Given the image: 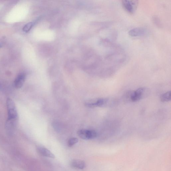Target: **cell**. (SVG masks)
Listing matches in <instances>:
<instances>
[{
    "label": "cell",
    "instance_id": "cell-7",
    "mask_svg": "<svg viewBox=\"0 0 171 171\" xmlns=\"http://www.w3.org/2000/svg\"><path fill=\"white\" fill-rule=\"evenodd\" d=\"M26 78V75L24 73L19 74L15 80L14 82V86L16 89H20L23 86Z\"/></svg>",
    "mask_w": 171,
    "mask_h": 171
},
{
    "label": "cell",
    "instance_id": "cell-4",
    "mask_svg": "<svg viewBox=\"0 0 171 171\" xmlns=\"http://www.w3.org/2000/svg\"><path fill=\"white\" fill-rule=\"evenodd\" d=\"M77 134L80 138L84 140H92L97 136V133L93 130L81 129L78 131Z\"/></svg>",
    "mask_w": 171,
    "mask_h": 171
},
{
    "label": "cell",
    "instance_id": "cell-8",
    "mask_svg": "<svg viewBox=\"0 0 171 171\" xmlns=\"http://www.w3.org/2000/svg\"><path fill=\"white\" fill-rule=\"evenodd\" d=\"M38 152L40 155L49 158H55V156L50 150L42 146L38 147L37 148Z\"/></svg>",
    "mask_w": 171,
    "mask_h": 171
},
{
    "label": "cell",
    "instance_id": "cell-11",
    "mask_svg": "<svg viewBox=\"0 0 171 171\" xmlns=\"http://www.w3.org/2000/svg\"><path fill=\"white\" fill-rule=\"evenodd\" d=\"M160 100L162 102H168L171 100V91L166 92L162 94L160 97Z\"/></svg>",
    "mask_w": 171,
    "mask_h": 171
},
{
    "label": "cell",
    "instance_id": "cell-9",
    "mask_svg": "<svg viewBox=\"0 0 171 171\" xmlns=\"http://www.w3.org/2000/svg\"><path fill=\"white\" fill-rule=\"evenodd\" d=\"M70 165L72 167L78 169L82 170L86 167L84 161L80 159H74L70 162Z\"/></svg>",
    "mask_w": 171,
    "mask_h": 171
},
{
    "label": "cell",
    "instance_id": "cell-15",
    "mask_svg": "<svg viewBox=\"0 0 171 171\" xmlns=\"http://www.w3.org/2000/svg\"><path fill=\"white\" fill-rule=\"evenodd\" d=\"M153 22L156 26L158 27H161V21L159 18L157 16H154L153 18Z\"/></svg>",
    "mask_w": 171,
    "mask_h": 171
},
{
    "label": "cell",
    "instance_id": "cell-6",
    "mask_svg": "<svg viewBox=\"0 0 171 171\" xmlns=\"http://www.w3.org/2000/svg\"><path fill=\"white\" fill-rule=\"evenodd\" d=\"M119 102V100L117 98H104V103L103 107H112L117 106Z\"/></svg>",
    "mask_w": 171,
    "mask_h": 171
},
{
    "label": "cell",
    "instance_id": "cell-3",
    "mask_svg": "<svg viewBox=\"0 0 171 171\" xmlns=\"http://www.w3.org/2000/svg\"><path fill=\"white\" fill-rule=\"evenodd\" d=\"M138 1H122V4L126 11L130 14H133L136 12L137 8Z\"/></svg>",
    "mask_w": 171,
    "mask_h": 171
},
{
    "label": "cell",
    "instance_id": "cell-5",
    "mask_svg": "<svg viewBox=\"0 0 171 171\" xmlns=\"http://www.w3.org/2000/svg\"><path fill=\"white\" fill-rule=\"evenodd\" d=\"M146 33V29L144 28L136 27L130 30L128 34L132 37H138L144 36Z\"/></svg>",
    "mask_w": 171,
    "mask_h": 171
},
{
    "label": "cell",
    "instance_id": "cell-1",
    "mask_svg": "<svg viewBox=\"0 0 171 171\" xmlns=\"http://www.w3.org/2000/svg\"><path fill=\"white\" fill-rule=\"evenodd\" d=\"M6 106L8 112V120H18V113L16 105L13 100L10 98L6 100Z\"/></svg>",
    "mask_w": 171,
    "mask_h": 171
},
{
    "label": "cell",
    "instance_id": "cell-13",
    "mask_svg": "<svg viewBox=\"0 0 171 171\" xmlns=\"http://www.w3.org/2000/svg\"><path fill=\"white\" fill-rule=\"evenodd\" d=\"M36 22H31L27 23V24L23 27V31L26 32H29L35 25Z\"/></svg>",
    "mask_w": 171,
    "mask_h": 171
},
{
    "label": "cell",
    "instance_id": "cell-14",
    "mask_svg": "<svg viewBox=\"0 0 171 171\" xmlns=\"http://www.w3.org/2000/svg\"><path fill=\"white\" fill-rule=\"evenodd\" d=\"M78 142V140L77 138H72L69 139L68 142V146L69 147H72L73 145L77 143Z\"/></svg>",
    "mask_w": 171,
    "mask_h": 171
},
{
    "label": "cell",
    "instance_id": "cell-10",
    "mask_svg": "<svg viewBox=\"0 0 171 171\" xmlns=\"http://www.w3.org/2000/svg\"><path fill=\"white\" fill-rule=\"evenodd\" d=\"M133 90H129L126 92L122 96V100L124 102L128 103L132 102V98L134 92Z\"/></svg>",
    "mask_w": 171,
    "mask_h": 171
},
{
    "label": "cell",
    "instance_id": "cell-2",
    "mask_svg": "<svg viewBox=\"0 0 171 171\" xmlns=\"http://www.w3.org/2000/svg\"><path fill=\"white\" fill-rule=\"evenodd\" d=\"M150 90L146 87H140L134 91L132 98V102H135L148 97Z\"/></svg>",
    "mask_w": 171,
    "mask_h": 171
},
{
    "label": "cell",
    "instance_id": "cell-12",
    "mask_svg": "<svg viewBox=\"0 0 171 171\" xmlns=\"http://www.w3.org/2000/svg\"><path fill=\"white\" fill-rule=\"evenodd\" d=\"M98 99L88 100L85 103V105L89 108H95L97 107Z\"/></svg>",
    "mask_w": 171,
    "mask_h": 171
},
{
    "label": "cell",
    "instance_id": "cell-16",
    "mask_svg": "<svg viewBox=\"0 0 171 171\" xmlns=\"http://www.w3.org/2000/svg\"><path fill=\"white\" fill-rule=\"evenodd\" d=\"M3 84H2V83H1V81H0V90H1L2 89H3Z\"/></svg>",
    "mask_w": 171,
    "mask_h": 171
}]
</instances>
